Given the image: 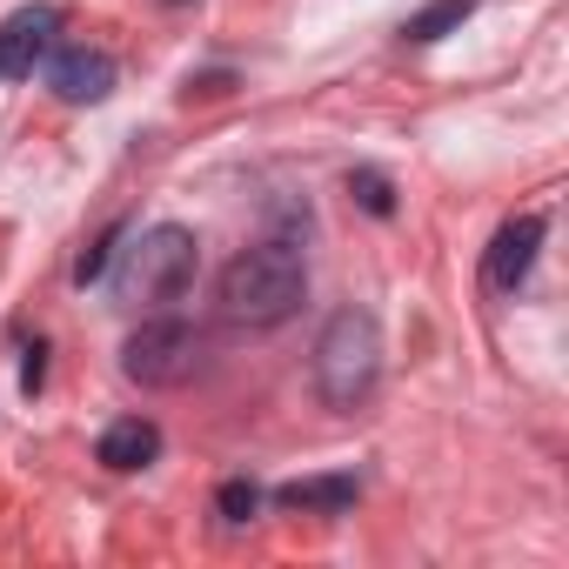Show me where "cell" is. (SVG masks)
<instances>
[{"label": "cell", "mask_w": 569, "mask_h": 569, "mask_svg": "<svg viewBox=\"0 0 569 569\" xmlns=\"http://www.w3.org/2000/svg\"><path fill=\"white\" fill-rule=\"evenodd\" d=\"M309 296V268L289 241H261V248H241L228 268H221V316L234 329H274L289 322Z\"/></svg>", "instance_id": "6da1fadb"}, {"label": "cell", "mask_w": 569, "mask_h": 569, "mask_svg": "<svg viewBox=\"0 0 569 569\" xmlns=\"http://www.w3.org/2000/svg\"><path fill=\"white\" fill-rule=\"evenodd\" d=\"M194 268H201V241L174 221L148 228L134 248H121V274H114V296L134 309H168L194 289Z\"/></svg>", "instance_id": "7a4b0ae2"}, {"label": "cell", "mask_w": 569, "mask_h": 569, "mask_svg": "<svg viewBox=\"0 0 569 569\" xmlns=\"http://www.w3.org/2000/svg\"><path fill=\"white\" fill-rule=\"evenodd\" d=\"M376 376H382V329H376V316L336 309L322 342H316V389H322V402L329 409H356V402H369Z\"/></svg>", "instance_id": "3957f363"}, {"label": "cell", "mask_w": 569, "mask_h": 569, "mask_svg": "<svg viewBox=\"0 0 569 569\" xmlns=\"http://www.w3.org/2000/svg\"><path fill=\"white\" fill-rule=\"evenodd\" d=\"M201 369V336L188 322H141L121 349V376L141 389H181Z\"/></svg>", "instance_id": "277c9868"}, {"label": "cell", "mask_w": 569, "mask_h": 569, "mask_svg": "<svg viewBox=\"0 0 569 569\" xmlns=\"http://www.w3.org/2000/svg\"><path fill=\"white\" fill-rule=\"evenodd\" d=\"M48 88L68 108H94V101L114 94V54H101V48H54L48 54Z\"/></svg>", "instance_id": "5b68a950"}, {"label": "cell", "mask_w": 569, "mask_h": 569, "mask_svg": "<svg viewBox=\"0 0 569 569\" xmlns=\"http://www.w3.org/2000/svg\"><path fill=\"white\" fill-rule=\"evenodd\" d=\"M54 28H61L54 8H21V14H8V21H0V74H8V81H28L34 61L48 54Z\"/></svg>", "instance_id": "8992f818"}, {"label": "cell", "mask_w": 569, "mask_h": 569, "mask_svg": "<svg viewBox=\"0 0 569 569\" xmlns=\"http://www.w3.org/2000/svg\"><path fill=\"white\" fill-rule=\"evenodd\" d=\"M536 248H542V214H516L496 241H489V261H482V274H489V289H522V274L536 268Z\"/></svg>", "instance_id": "52a82bcc"}, {"label": "cell", "mask_w": 569, "mask_h": 569, "mask_svg": "<svg viewBox=\"0 0 569 569\" xmlns=\"http://www.w3.org/2000/svg\"><path fill=\"white\" fill-rule=\"evenodd\" d=\"M94 456H101V469H114V476L148 469V462L161 456V429H154V422H141V416H121V422H108V429H101Z\"/></svg>", "instance_id": "ba28073f"}, {"label": "cell", "mask_w": 569, "mask_h": 569, "mask_svg": "<svg viewBox=\"0 0 569 569\" xmlns=\"http://www.w3.org/2000/svg\"><path fill=\"white\" fill-rule=\"evenodd\" d=\"M281 509H322V516H342L356 502V476H309V482H281L274 489Z\"/></svg>", "instance_id": "9c48e42d"}, {"label": "cell", "mask_w": 569, "mask_h": 569, "mask_svg": "<svg viewBox=\"0 0 569 569\" xmlns=\"http://www.w3.org/2000/svg\"><path fill=\"white\" fill-rule=\"evenodd\" d=\"M469 14H476V0H429V8H422V14H416V21H409L402 34L429 48V41H442V34H456V28H462Z\"/></svg>", "instance_id": "30bf717a"}, {"label": "cell", "mask_w": 569, "mask_h": 569, "mask_svg": "<svg viewBox=\"0 0 569 569\" xmlns=\"http://www.w3.org/2000/svg\"><path fill=\"white\" fill-rule=\"evenodd\" d=\"M349 194H356L369 214H396V194H389V181H382L376 168H356V174H349Z\"/></svg>", "instance_id": "8fae6325"}, {"label": "cell", "mask_w": 569, "mask_h": 569, "mask_svg": "<svg viewBox=\"0 0 569 569\" xmlns=\"http://www.w3.org/2000/svg\"><path fill=\"white\" fill-rule=\"evenodd\" d=\"M114 248H121V221H114V228H108V234H101V241H94V248H88V254L74 261V281H81V289H88V281H101V274H108Z\"/></svg>", "instance_id": "7c38bea8"}, {"label": "cell", "mask_w": 569, "mask_h": 569, "mask_svg": "<svg viewBox=\"0 0 569 569\" xmlns=\"http://www.w3.org/2000/svg\"><path fill=\"white\" fill-rule=\"evenodd\" d=\"M254 502H261V489H254V482H221V496H214V509H221L228 522H248V516H254Z\"/></svg>", "instance_id": "4fadbf2b"}, {"label": "cell", "mask_w": 569, "mask_h": 569, "mask_svg": "<svg viewBox=\"0 0 569 569\" xmlns=\"http://www.w3.org/2000/svg\"><path fill=\"white\" fill-rule=\"evenodd\" d=\"M228 81H234V74H201V81H188V101H194V94L214 101V94H228Z\"/></svg>", "instance_id": "5bb4252c"}, {"label": "cell", "mask_w": 569, "mask_h": 569, "mask_svg": "<svg viewBox=\"0 0 569 569\" xmlns=\"http://www.w3.org/2000/svg\"><path fill=\"white\" fill-rule=\"evenodd\" d=\"M41 376H48V362H41V349H28V362H21V389L34 396V389H41Z\"/></svg>", "instance_id": "9a60e30c"}, {"label": "cell", "mask_w": 569, "mask_h": 569, "mask_svg": "<svg viewBox=\"0 0 569 569\" xmlns=\"http://www.w3.org/2000/svg\"><path fill=\"white\" fill-rule=\"evenodd\" d=\"M168 8H181V0H168Z\"/></svg>", "instance_id": "2e32d148"}]
</instances>
